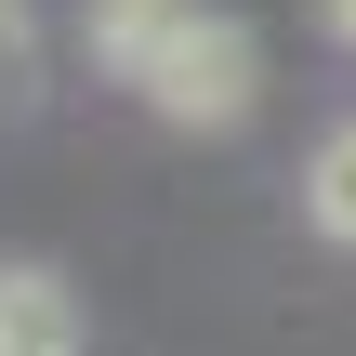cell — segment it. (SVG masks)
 Instances as JSON below:
<instances>
[{
    "label": "cell",
    "instance_id": "5",
    "mask_svg": "<svg viewBox=\"0 0 356 356\" xmlns=\"http://www.w3.org/2000/svg\"><path fill=\"white\" fill-rule=\"evenodd\" d=\"M40 79V26H26V0H0V106Z\"/></svg>",
    "mask_w": 356,
    "mask_h": 356
},
{
    "label": "cell",
    "instance_id": "2",
    "mask_svg": "<svg viewBox=\"0 0 356 356\" xmlns=\"http://www.w3.org/2000/svg\"><path fill=\"white\" fill-rule=\"evenodd\" d=\"M185 13H198V0H92V13H79V40H92V66L145 79V66H159V40H172Z\"/></svg>",
    "mask_w": 356,
    "mask_h": 356
},
{
    "label": "cell",
    "instance_id": "1",
    "mask_svg": "<svg viewBox=\"0 0 356 356\" xmlns=\"http://www.w3.org/2000/svg\"><path fill=\"white\" fill-rule=\"evenodd\" d=\"M132 92H145L172 132H238V119L264 106V53H251V26H238V13H185Z\"/></svg>",
    "mask_w": 356,
    "mask_h": 356
},
{
    "label": "cell",
    "instance_id": "6",
    "mask_svg": "<svg viewBox=\"0 0 356 356\" xmlns=\"http://www.w3.org/2000/svg\"><path fill=\"white\" fill-rule=\"evenodd\" d=\"M330 40H343V53H356V0H330Z\"/></svg>",
    "mask_w": 356,
    "mask_h": 356
},
{
    "label": "cell",
    "instance_id": "3",
    "mask_svg": "<svg viewBox=\"0 0 356 356\" xmlns=\"http://www.w3.org/2000/svg\"><path fill=\"white\" fill-rule=\"evenodd\" d=\"M304 211H317V238H343V251H356V119H343V132H317V159H304Z\"/></svg>",
    "mask_w": 356,
    "mask_h": 356
},
{
    "label": "cell",
    "instance_id": "4",
    "mask_svg": "<svg viewBox=\"0 0 356 356\" xmlns=\"http://www.w3.org/2000/svg\"><path fill=\"white\" fill-rule=\"evenodd\" d=\"M0 356H66V291L53 277H0Z\"/></svg>",
    "mask_w": 356,
    "mask_h": 356
}]
</instances>
